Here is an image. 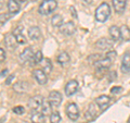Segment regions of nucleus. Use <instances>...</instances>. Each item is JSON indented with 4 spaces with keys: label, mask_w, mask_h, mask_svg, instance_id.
I'll return each mask as SVG.
<instances>
[{
    "label": "nucleus",
    "mask_w": 130,
    "mask_h": 123,
    "mask_svg": "<svg viewBox=\"0 0 130 123\" xmlns=\"http://www.w3.org/2000/svg\"><path fill=\"white\" fill-rule=\"evenodd\" d=\"M109 16H111V7H109V5L106 2L101 3L95 10V20L98 22L104 23L107 21Z\"/></svg>",
    "instance_id": "1"
},
{
    "label": "nucleus",
    "mask_w": 130,
    "mask_h": 123,
    "mask_svg": "<svg viewBox=\"0 0 130 123\" xmlns=\"http://www.w3.org/2000/svg\"><path fill=\"white\" fill-rule=\"evenodd\" d=\"M56 8H58L56 0H43L38 8V12L41 15H49L54 12Z\"/></svg>",
    "instance_id": "2"
},
{
    "label": "nucleus",
    "mask_w": 130,
    "mask_h": 123,
    "mask_svg": "<svg viewBox=\"0 0 130 123\" xmlns=\"http://www.w3.org/2000/svg\"><path fill=\"white\" fill-rule=\"evenodd\" d=\"M48 101L50 102V106L52 108H58L61 106V102H62V96H61V94L59 92L52 91L49 94Z\"/></svg>",
    "instance_id": "3"
},
{
    "label": "nucleus",
    "mask_w": 130,
    "mask_h": 123,
    "mask_svg": "<svg viewBox=\"0 0 130 123\" xmlns=\"http://www.w3.org/2000/svg\"><path fill=\"white\" fill-rule=\"evenodd\" d=\"M66 114L72 121H76L79 118V109L77 107V105L74 102L68 104L66 107Z\"/></svg>",
    "instance_id": "4"
},
{
    "label": "nucleus",
    "mask_w": 130,
    "mask_h": 123,
    "mask_svg": "<svg viewBox=\"0 0 130 123\" xmlns=\"http://www.w3.org/2000/svg\"><path fill=\"white\" fill-rule=\"evenodd\" d=\"M43 101H44V99L42 96H40V95L34 96L28 101V107L32 110H40L43 105Z\"/></svg>",
    "instance_id": "5"
},
{
    "label": "nucleus",
    "mask_w": 130,
    "mask_h": 123,
    "mask_svg": "<svg viewBox=\"0 0 130 123\" xmlns=\"http://www.w3.org/2000/svg\"><path fill=\"white\" fill-rule=\"evenodd\" d=\"M60 31L65 36H72L76 31V25L74 24V22H72V21L63 23L62 26L60 27Z\"/></svg>",
    "instance_id": "6"
},
{
    "label": "nucleus",
    "mask_w": 130,
    "mask_h": 123,
    "mask_svg": "<svg viewBox=\"0 0 130 123\" xmlns=\"http://www.w3.org/2000/svg\"><path fill=\"white\" fill-rule=\"evenodd\" d=\"M32 76H34V79L36 80V82H37L38 84H40V85H44L48 82V77L46 75V72H44L42 69L34 70V72H32Z\"/></svg>",
    "instance_id": "7"
},
{
    "label": "nucleus",
    "mask_w": 130,
    "mask_h": 123,
    "mask_svg": "<svg viewBox=\"0 0 130 123\" xmlns=\"http://www.w3.org/2000/svg\"><path fill=\"white\" fill-rule=\"evenodd\" d=\"M95 47L99 50H107V49L113 47V40L106 37L100 38L95 42Z\"/></svg>",
    "instance_id": "8"
},
{
    "label": "nucleus",
    "mask_w": 130,
    "mask_h": 123,
    "mask_svg": "<svg viewBox=\"0 0 130 123\" xmlns=\"http://www.w3.org/2000/svg\"><path fill=\"white\" fill-rule=\"evenodd\" d=\"M109 102H111V97L106 95H101L98 98H95V104L98 105V107L100 108L101 111H104L108 107Z\"/></svg>",
    "instance_id": "9"
},
{
    "label": "nucleus",
    "mask_w": 130,
    "mask_h": 123,
    "mask_svg": "<svg viewBox=\"0 0 130 123\" xmlns=\"http://www.w3.org/2000/svg\"><path fill=\"white\" fill-rule=\"evenodd\" d=\"M64 91H65V95L68 96V97L76 94V92L78 91V83H77V81H75V80L70 81L66 85H65Z\"/></svg>",
    "instance_id": "10"
},
{
    "label": "nucleus",
    "mask_w": 130,
    "mask_h": 123,
    "mask_svg": "<svg viewBox=\"0 0 130 123\" xmlns=\"http://www.w3.org/2000/svg\"><path fill=\"white\" fill-rule=\"evenodd\" d=\"M5 44L9 50H14L16 48V46L19 45L14 34H7L6 37H5Z\"/></svg>",
    "instance_id": "11"
},
{
    "label": "nucleus",
    "mask_w": 130,
    "mask_h": 123,
    "mask_svg": "<svg viewBox=\"0 0 130 123\" xmlns=\"http://www.w3.org/2000/svg\"><path fill=\"white\" fill-rule=\"evenodd\" d=\"M32 57H34V54H32L31 48L27 47L22 51V54H20L19 60H20L21 63H26V62H28V61H30L32 59Z\"/></svg>",
    "instance_id": "12"
},
{
    "label": "nucleus",
    "mask_w": 130,
    "mask_h": 123,
    "mask_svg": "<svg viewBox=\"0 0 130 123\" xmlns=\"http://www.w3.org/2000/svg\"><path fill=\"white\" fill-rule=\"evenodd\" d=\"M30 85L29 83H27V82H24V81H21V82H18V83H15L13 85V89L19 93V94H25L28 92V89H29Z\"/></svg>",
    "instance_id": "13"
},
{
    "label": "nucleus",
    "mask_w": 130,
    "mask_h": 123,
    "mask_svg": "<svg viewBox=\"0 0 130 123\" xmlns=\"http://www.w3.org/2000/svg\"><path fill=\"white\" fill-rule=\"evenodd\" d=\"M113 7L115 9V12L118 14H121L126 9V5H127V0H112Z\"/></svg>",
    "instance_id": "14"
},
{
    "label": "nucleus",
    "mask_w": 130,
    "mask_h": 123,
    "mask_svg": "<svg viewBox=\"0 0 130 123\" xmlns=\"http://www.w3.org/2000/svg\"><path fill=\"white\" fill-rule=\"evenodd\" d=\"M120 69H121V71H123V73L130 72V54L129 52H126V54L123 56Z\"/></svg>",
    "instance_id": "15"
},
{
    "label": "nucleus",
    "mask_w": 130,
    "mask_h": 123,
    "mask_svg": "<svg viewBox=\"0 0 130 123\" xmlns=\"http://www.w3.org/2000/svg\"><path fill=\"white\" fill-rule=\"evenodd\" d=\"M112 63H113V61L109 59V58H107L106 56H105V58L99 59L96 62H94L95 67L96 68H100V69H108L112 65Z\"/></svg>",
    "instance_id": "16"
},
{
    "label": "nucleus",
    "mask_w": 130,
    "mask_h": 123,
    "mask_svg": "<svg viewBox=\"0 0 130 123\" xmlns=\"http://www.w3.org/2000/svg\"><path fill=\"white\" fill-rule=\"evenodd\" d=\"M30 120L32 123H43L44 122V114L40 110H34L30 116Z\"/></svg>",
    "instance_id": "17"
},
{
    "label": "nucleus",
    "mask_w": 130,
    "mask_h": 123,
    "mask_svg": "<svg viewBox=\"0 0 130 123\" xmlns=\"http://www.w3.org/2000/svg\"><path fill=\"white\" fill-rule=\"evenodd\" d=\"M28 36L32 40H37L41 36V31H40V28L38 26H31L28 30Z\"/></svg>",
    "instance_id": "18"
},
{
    "label": "nucleus",
    "mask_w": 130,
    "mask_h": 123,
    "mask_svg": "<svg viewBox=\"0 0 130 123\" xmlns=\"http://www.w3.org/2000/svg\"><path fill=\"white\" fill-rule=\"evenodd\" d=\"M20 5L16 0H9L8 1V10H9L10 14H16L18 12H20Z\"/></svg>",
    "instance_id": "19"
},
{
    "label": "nucleus",
    "mask_w": 130,
    "mask_h": 123,
    "mask_svg": "<svg viewBox=\"0 0 130 123\" xmlns=\"http://www.w3.org/2000/svg\"><path fill=\"white\" fill-rule=\"evenodd\" d=\"M108 33H109V35H111L112 39L115 40V42H117V40H119L121 38V36H120V28L117 27L116 25H112L111 27H109Z\"/></svg>",
    "instance_id": "20"
},
{
    "label": "nucleus",
    "mask_w": 130,
    "mask_h": 123,
    "mask_svg": "<svg viewBox=\"0 0 130 123\" xmlns=\"http://www.w3.org/2000/svg\"><path fill=\"white\" fill-rule=\"evenodd\" d=\"M120 36L123 40H126V42L130 40V28L126 25H123L120 27Z\"/></svg>",
    "instance_id": "21"
},
{
    "label": "nucleus",
    "mask_w": 130,
    "mask_h": 123,
    "mask_svg": "<svg viewBox=\"0 0 130 123\" xmlns=\"http://www.w3.org/2000/svg\"><path fill=\"white\" fill-rule=\"evenodd\" d=\"M56 60H58V62H59L60 64H63V65H64V64H66V63L70 62L71 58H70V56H68L67 52L63 51V52H61V54L58 56Z\"/></svg>",
    "instance_id": "22"
},
{
    "label": "nucleus",
    "mask_w": 130,
    "mask_h": 123,
    "mask_svg": "<svg viewBox=\"0 0 130 123\" xmlns=\"http://www.w3.org/2000/svg\"><path fill=\"white\" fill-rule=\"evenodd\" d=\"M51 24H52V26L60 28L61 26H62V24H63V18L60 14L53 15L52 16V19H51Z\"/></svg>",
    "instance_id": "23"
},
{
    "label": "nucleus",
    "mask_w": 130,
    "mask_h": 123,
    "mask_svg": "<svg viewBox=\"0 0 130 123\" xmlns=\"http://www.w3.org/2000/svg\"><path fill=\"white\" fill-rule=\"evenodd\" d=\"M42 64V70L44 72H51L52 70V63H51V60L50 59H42V61L40 62Z\"/></svg>",
    "instance_id": "24"
},
{
    "label": "nucleus",
    "mask_w": 130,
    "mask_h": 123,
    "mask_svg": "<svg viewBox=\"0 0 130 123\" xmlns=\"http://www.w3.org/2000/svg\"><path fill=\"white\" fill-rule=\"evenodd\" d=\"M42 59H43V57H42V52L39 50V51L36 52V54L34 55V57H32V59L30 60V61H32L31 64H38V63L41 62Z\"/></svg>",
    "instance_id": "25"
},
{
    "label": "nucleus",
    "mask_w": 130,
    "mask_h": 123,
    "mask_svg": "<svg viewBox=\"0 0 130 123\" xmlns=\"http://www.w3.org/2000/svg\"><path fill=\"white\" fill-rule=\"evenodd\" d=\"M50 122L51 123H60L61 122V116H60V113L58 111L52 112L50 114Z\"/></svg>",
    "instance_id": "26"
},
{
    "label": "nucleus",
    "mask_w": 130,
    "mask_h": 123,
    "mask_svg": "<svg viewBox=\"0 0 130 123\" xmlns=\"http://www.w3.org/2000/svg\"><path fill=\"white\" fill-rule=\"evenodd\" d=\"M15 37H16V40H18V43H19V44H21V45L26 44V38H25V36H24L22 33H21V34L15 35Z\"/></svg>",
    "instance_id": "27"
},
{
    "label": "nucleus",
    "mask_w": 130,
    "mask_h": 123,
    "mask_svg": "<svg viewBox=\"0 0 130 123\" xmlns=\"http://www.w3.org/2000/svg\"><path fill=\"white\" fill-rule=\"evenodd\" d=\"M10 16H11V14H9V13H1L0 14V23L5 24L8 20L10 19Z\"/></svg>",
    "instance_id": "28"
},
{
    "label": "nucleus",
    "mask_w": 130,
    "mask_h": 123,
    "mask_svg": "<svg viewBox=\"0 0 130 123\" xmlns=\"http://www.w3.org/2000/svg\"><path fill=\"white\" fill-rule=\"evenodd\" d=\"M13 112L16 114H23L25 112V109H24L22 106H16V107L13 108Z\"/></svg>",
    "instance_id": "29"
},
{
    "label": "nucleus",
    "mask_w": 130,
    "mask_h": 123,
    "mask_svg": "<svg viewBox=\"0 0 130 123\" xmlns=\"http://www.w3.org/2000/svg\"><path fill=\"white\" fill-rule=\"evenodd\" d=\"M116 56H117V54H116V51H114V50H112V51H108L107 54H106V57L107 58H109L112 61H114L116 59Z\"/></svg>",
    "instance_id": "30"
},
{
    "label": "nucleus",
    "mask_w": 130,
    "mask_h": 123,
    "mask_svg": "<svg viewBox=\"0 0 130 123\" xmlns=\"http://www.w3.org/2000/svg\"><path fill=\"white\" fill-rule=\"evenodd\" d=\"M6 60V52L2 48H0V63Z\"/></svg>",
    "instance_id": "31"
},
{
    "label": "nucleus",
    "mask_w": 130,
    "mask_h": 123,
    "mask_svg": "<svg viewBox=\"0 0 130 123\" xmlns=\"http://www.w3.org/2000/svg\"><path fill=\"white\" fill-rule=\"evenodd\" d=\"M23 32V26H18L14 30V32H13V34L14 35H18V34H21V33Z\"/></svg>",
    "instance_id": "32"
},
{
    "label": "nucleus",
    "mask_w": 130,
    "mask_h": 123,
    "mask_svg": "<svg viewBox=\"0 0 130 123\" xmlns=\"http://www.w3.org/2000/svg\"><path fill=\"white\" fill-rule=\"evenodd\" d=\"M121 91H123V88H121L120 86H118V87H117V88H113L111 92H112V94H114V93H120Z\"/></svg>",
    "instance_id": "33"
},
{
    "label": "nucleus",
    "mask_w": 130,
    "mask_h": 123,
    "mask_svg": "<svg viewBox=\"0 0 130 123\" xmlns=\"http://www.w3.org/2000/svg\"><path fill=\"white\" fill-rule=\"evenodd\" d=\"M71 12H72L73 16H74L75 19H77V13H76V10H75V8H74V7H71Z\"/></svg>",
    "instance_id": "34"
},
{
    "label": "nucleus",
    "mask_w": 130,
    "mask_h": 123,
    "mask_svg": "<svg viewBox=\"0 0 130 123\" xmlns=\"http://www.w3.org/2000/svg\"><path fill=\"white\" fill-rule=\"evenodd\" d=\"M14 79V75H10L9 77H8V80L6 81V84H10L11 83V81Z\"/></svg>",
    "instance_id": "35"
},
{
    "label": "nucleus",
    "mask_w": 130,
    "mask_h": 123,
    "mask_svg": "<svg viewBox=\"0 0 130 123\" xmlns=\"http://www.w3.org/2000/svg\"><path fill=\"white\" fill-rule=\"evenodd\" d=\"M16 1H18V2H22V3H23V2H26L27 0H16Z\"/></svg>",
    "instance_id": "36"
},
{
    "label": "nucleus",
    "mask_w": 130,
    "mask_h": 123,
    "mask_svg": "<svg viewBox=\"0 0 130 123\" xmlns=\"http://www.w3.org/2000/svg\"><path fill=\"white\" fill-rule=\"evenodd\" d=\"M128 123H130V117H129V119H128Z\"/></svg>",
    "instance_id": "37"
},
{
    "label": "nucleus",
    "mask_w": 130,
    "mask_h": 123,
    "mask_svg": "<svg viewBox=\"0 0 130 123\" xmlns=\"http://www.w3.org/2000/svg\"><path fill=\"white\" fill-rule=\"evenodd\" d=\"M31 1H37V0H31Z\"/></svg>",
    "instance_id": "38"
}]
</instances>
